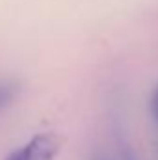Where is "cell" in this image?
<instances>
[{
  "label": "cell",
  "mask_w": 158,
  "mask_h": 160,
  "mask_svg": "<svg viewBox=\"0 0 158 160\" xmlns=\"http://www.w3.org/2000/svg\"><path fill=\"white\" fill-rule=\"evenodd\" d=\"M63 140L56 132H41L32 136L24 145L11 151L6 160H54L62 149Z\"/></svg>",
  "instance_id": "1"
},
{
  "label": "cell",
  "mask_w": 158,
  "mask_h": 160,
  "mask_svg": "<svg viewBox=\"0 0 158 160\" xmlns=\"http://www.w3.org/2000/svg\"><path fill=\"white\" fill-rule=\"evenodd\" d=\"M19 84L13 80H0V114L17 99L19 95Z\"/></svg>",
  "instance_id": "2"
},
{
  "label": "cell",
  "mask_w": 158,
  "mask_h": 160,
  "mask_svg": "<svg viewBox=\"0 0 158 160\" xmlns=\"http://www.w3.org/2000/svg\"><path fill=\"white\" fill-rule=\"evenodd\" d=\"M149 114H151L153 121L158 125V86L155 88V91H153V95L149 99Z\"/></svg>",
  "instance_id": "3"
},
{
  "label": "cell",
  "mask_w": 158,
  "mask_h": 160,
  "mask_svg": "<svg viewBox=\"0 0 158 160\" xmlns=\"http://www.w3.org/2000/svg\"><path fill=\"white\" fill-rule=\"evenodd\" d=\"M121 160H138V157H136V153L132 151V149H123V155H121Z\"/></svg>",
  "instance_id": "4"
},
{
  "label": "cell",
  "mask_w": 158,
  "mask_h": 160,
  "mask_svg": "<svg viewBox=\"0 0 158 160\" xmlns=\"http://www.w3.org/2000/svg\"><path fill=\"white\" fill-rule=\"evenodd\" d=\"M95 160H106V158H102V157H97V158H95Z\"/></svg>",
  "instance_id": "5"
}]
</instances>
